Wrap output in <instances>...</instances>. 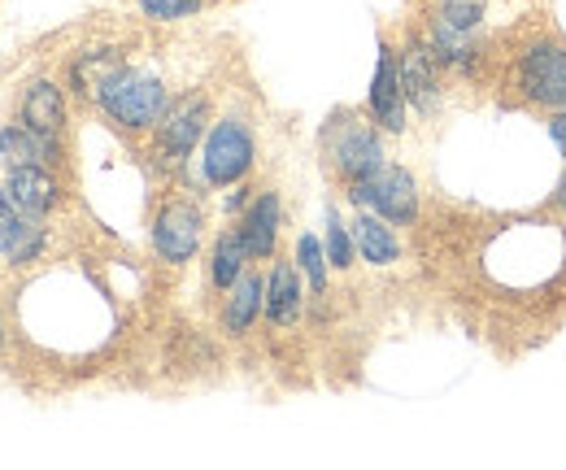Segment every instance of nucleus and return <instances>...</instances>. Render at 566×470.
Segmentation results:
<instances>
[{"mask_svg":"<svg viewBox=\"0 0 566 470\" xmlns=\"http://www.w3.org/2000/svg\"><path fill=\"white\" fill-rule=\"evenodd\" d=\"M489 4L493 0H427L419 35L431 44V53L449 74H471L484 62L480 31L489 22Z\"/></svg>","mask_w":566,"mask_h":470,"instance_id":"1","label":"nucleus"},{"mask_svg":"<svg viewBox=\"0 0 566 470\" xmlns=\"http://www.w3.org/2000/svg\"><path fill=\"white\" fill-rule=\"evenodd\" d=\"M96 109L127 135L157 132V123L166 118V109L175 105L170 101V87L157 70L144 66H118L101 87H96Z\"/></svg>","mask_w":566,"mask_h":470,"instance_id":"2","label":"nucleus"},{"mask_svg":"<svg viewBox=\"0 0 566 470\" xmlns=\"http://www.w3.org/2000/svg\"><path fill=\"white\" fill-rule=\"evenodd\" d=\"M505 83H510L518 105H532V109H545V114L566 109V40L527 35L510 58Z\"/></svg>","mask_w":566,"mask_h":470,"instance_id":"3","label":"nucleus"},{"mask_svg":"<svg viewBox=\"0 0 566 470\" xmlns=\"http://www.w3.org/2000/svg\"><path fill=\"white\" fill-rule=\"evenodd\" d=\"M323 157L332 166L336 179L357 184V179H370L375 170L388 166V153H384V139H379V123L375 118H361V114H332V123L323 127Z\"/></svg>","mask_w":566,"mask_h":470,"instance_id":"4","label":"nucleus"},{"mask_svg":"<svg viewBox=\"0 0 566 470\" xmlns=\"http://www.w3.org/2000/svg\"><path fill=\"white\" fill-rule=\"evenodd\" d=\"M258 161V139H253V127L235 114L210 123V132L201 139V179L210 188H235L244 184V175L253 170Z\"/></svg>","mask_w":566,"mask_h":470,"instance_id":"5","label":"nucleus"},{"mask_svg":"<svg viewBox=\"0 0 566 470\" xmlns=\"http://www.w3.org/2000/svg\"><path fill=\"white\" fill-rule=\"evenodd\" d=\"M201 240H206V209L188 197H170L153 213V227H148V244L157 253V262L166 267H188L197 253H201Z\"/></svg>","mask_w":566,"mask_h":470,"instance_id":"6","label":"nucleus"},{"mask_svg":"<svg viewBox=\"0 0 566 470\" xmlns=\"http://www.w3.org/2000/svg\"><path fill=\"white\" fill-rule=\"evenodd\" d=\"M349 201L357 209L388 218L392 227H415L419 222V179L406 166H384L370 179L349 184Z\"/></svg>","mask_w":566,"mask_h":470,"instance_id":"7","label":"nucleus"},{"mask_svg":"<svg viewBox=\"0 0 566 470\" xmlns=\"http://www.w3.org/2000/svg\"><path fill=\"white\" fill-rule=\"evenodd\" d=\"M206 132H210V101H206L201 92H188V96L175 101V105L166 109V118L157 123V132H153V153H157L161 166L179 170V166H188V157L197 153V144L206 139Z\"/></svg>","mask_w":566,"mask_h":470,"instance_id":"8","label":"nucleus"},{"mask_svg":"<svg viewBox=\"0 0 566 470\" xmlns=\"http://www.w3.org/2000/svg\"><path fill=\"white\" fill-rule=\"evenodd\" d=\"M397 66H401V87H406V105L415 114L431 118L440 109V92H444V74L449 70L440 66V58L431 53L423 35H406V44L397 49Z\"/></svg>","mask_w":566,"mask_h":470,"instance_id":"9","label":"nucleus"},{"mask_svg":"<svg viewBox=\"0 0 566 470\" xmlns=\"http://www.w3.org/2000/svg\"><path fill=\"white\" fill-rule=\"evenodd\" d=\"M370 118L379 123V132L401 135L406 132V87H401V66H397V49L388 40H379V62H375V79H370V96H366Z\"/></svg>","mask_w":566,"mask_h":470,"instance_id":"10","label":"nucleus"},{"mask_svg":"<svg viewBox=\"0 0 566 470\" xmlns=\"http://www.w3.org/2000/svg\"><path fill=\"white\" fill-rule=\"evenodd\" d=\"M44 249H49V231L40 227V218L18 209L0 184V258L9 267H31Z\"/></svg>","mask_w":566,"mask_h":470,"instance_id":"11","label":"nucleus"},{"mask_svg":"<svg viewBox=\"0 0 566 470\" xmlns=\"http://www.w3.org/2000/svg\"><path fill=\"white\" fill-rule=\"evenodd\" d=\"M305 292H310V283L296 267V258H275V267L266 274V318H271V327L292 332L305 318V301H310Z\"/></svg>","mask_w":566,"mask_h":470,"instance_id":"12","label":"nucleus"},{"mask_svg":"<svg viewBox=\"0 0 566 470\" xmlns=\"http://www.w3.org/2000/svg\"><path fill=\"white\" fill-rule=\"evenodd\" d=\"M240 236H244V249H249V258L253 262H266V258H275V249H280V227H283V201L275 188H266V192H253V201L240 209Z\"/></svg>","mask_w":566,"mask_h":470,"instance_id":"13","label":"nucleus"},{"mask_svg":"<svg viewBox=\"0 0 566 470\" xmlns=\"http://www.w3.org/2000/svg\"><path fill=\"white\" fill-rule=\"evenodd\" d=\"M266 314V279L258 270H244L227 292H222V310H218V323L231 340L249 336L253 323Z\"/></svg>","mask_w":566,"mask_h":470,"instance_id":"14","label":"nucleus"},{"mask_svg":"<svg viewBox=\"0 0 566 470\" xmlns=\"http://www.w3.org/2000/svg\"><path fill=\"white\" fill-rule=\"evenodd\" d=\"M4 192L18 209H27L35 218H44L62 205V184L49 166H9L4 170Z\"/></svg>","mask_w":566,"mask_h":470,"instance_id":"15","label":"nucleus"},{"mask_svg":"<svg viewBox=\"0 0 566 470\" xmlns=\"http://www.w3.org/2000/svg\"><path fill=\"white\" fill-rule=\"evenodd\" d=\"M0 157H4V170L9 166H57L62 161V139L57 135H44L27 123H9L0 132Z\"/></svg>","mask_w":566,"mask_h":470,"instance_id":"16","label":"nucleus"},{"mask_svg":"<svg viewBox=\"0 0 566 470\" xmlns=\"http://www.w3.org/2000/svg\"><path fill=\"white\" fill-rule=\"evenodd\" d=\"M349 231H354L357 258L366 267H392V262H401V240H397V231H392L388 218L361 209L354 222H349Z\"/></svg>","mask_w":566,"mask_h":470,"instance_id":"17","label":"nucleus"},{"mask_svg":"<svg viewBox=\"0 0 566 470\" xmlns=\"http://www.w3.org/2000/svg\"><path fill=\"white\" fill-rule=\"evenodd\" d=\"M22 123L44 135H57V139L66 135V96L53 79H35L22 92Z\"/></svg>","mask_w":566,"mask_h":470,"instance_id":"18","label":"nucleus"},{"mask_svg":"<svg viewBox=\"0 0 566 470\" xmlns=\"http://www.w3.org/2000/svg\"><path fill=\"white\" fill-rule=\"evenodd\" d=\"M249 249H244V236H240V227H231V231H222L218 240H213V253H210V283L218 292H227L244 270H249Z\"/></svg>","mask_w":566,"mask_h":470,"instance_id":"19","label":"nucleus"},{"mask_svg":"<svg viewBox=\"0 0 566 470\" xmlns=\"http://www.w3.org/2000/svg\"><path fill=\"white\" fill-rule=\"evenodd\" d=\"M118 66H127V58L118 53V49H87V53H78L71 62V83H74V92L78 96H96V87L114 74Z\"/></svg>","mask_w":566,"mask_h":470,"instance_id":"20","label":"nucleus"},{"mask_svg":"<svg viewBox=\"0 0 566 470\" xmlns=\"http://www.w3.org/2000/svg\"><path fill=\"white\" fill-rule=\"evenodd\" d=\"M296 267L310 283V296H327V274H332V262H327V249L318 236H301L296 240Z\"/></svg>","mask_w":566,"mask_h":470,"instance_id":"21","label":"nucleus"},{"mask_svg":"<svg viewBox=\"0 0 566 470\" xmlns=\"http://www.w3.org/2000/svg\"><path fill=\"white\" fill-rule=\"evenodd\" d=\"M323 249H327L332 270H349L357 262L354 231H349V222L340 218V209H336V205H327V236H323Z\"/></svg>","mask_w":566,"mask_h":470,"instance_id":"22","label":"nucleus"},{"mask_svg":"<svg viewBox=\"0 0 566 470\" xmlns=\"http://www.w3.org/2000/svg\"><path fill=\"white\" fill-rule=\"evenodd\" d=\"M206 9V0H140V13L153 22H184L197 18Z\"/></svg>","mask_w":566,"mask_h":470,"instance_id":"23","label":"nucleus"},{"mask_svg":"<svg viewBox=\"0 0 566 470\" xmlns=\"http://www.w3.org/2000/svg\"><path fill=\"white\" fill-rule=\"evenodd\" d=\"M0 340H4V336H0Z\"/></svg>","mask_w":566,"mask_h":470,"instance_id":"24","label":"nucleus"}]
</instances>
